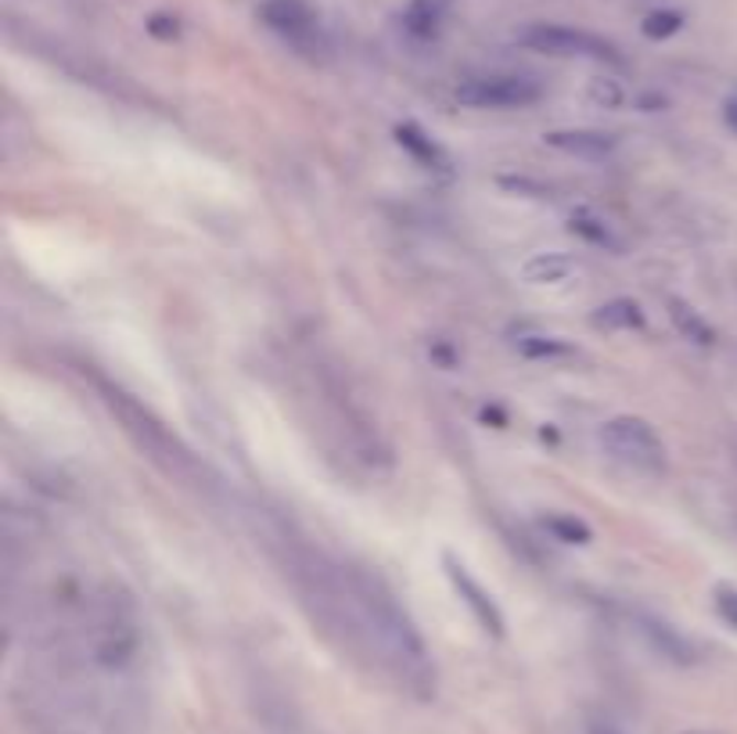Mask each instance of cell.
Returning <instances> with one entry per match:
<instances>
[{"label": "cell", "instance_id": "30bf717a", "mask_svg": "<svg viewBox=\"0 0 737 734\" xmlns=\"http://www.w3.org/2000/svg\"><path fill=\"white\" fill-rule=\"evenodd\" d=\"M259 19H263L274 33L292 36V40H303L313 30V15L306 11V4H299V0H267V4L259 8Z\"/></svg>", "mask_w": 737, "mask_h": 734}, {"label": "cell", "instance_id": "e0dca14e", "mask_svg": "<svg viewBox=\"0 0 737 734\" xmlns=\"http://www.w3.org/2000/svg\"><path fill=\"white\" fill-rule=\"evenodd\" d=\"M680 25H684V15H680V11H651V15L640 22V33L648 40H669Z\"/></svg>", "mask_w": 737, "mask_h": 734}, {"label": "cell", "instance_id": "5b68a950", "mask_svg": "<svg viewBox=\"0 0 737 734\" xmlns=\"http://www.w3.org/2000/svg\"><path fill=\"white\" fill-rule=\"evenodd\" d=\"M543 98V87L529 76H483L457 87L464 108H529Z\"/></svg>", "mask_w": 737, "mask_h": 734}, {"label": "cell", "instance_id": "cb8c5ba5", "mask_svg": "<svg viewBox=\"0 0 737 734\" xmlns=\"http://www.w3.org/2000/svg\"><path fill=\"white\" fill-rule=\"evenodd\" d=\"M483 421H497V429H503V421L508 418H503L500 407H483Z\"/></svg>", "mask_w": 737, "mask_h": 734}, {"label": "cell", "instance_id": "9c48e42d", "mask_svg": "<svg viewBox=\"0 0 737 734\" xmlns=\"http://www.w3.org/2000/svg\"><path fill=\"white\" fill-rule=\"evenodd\" d=\"M392 133H395V144H400L414 162H421L425 170H440V173L449 170V155L443 152V144L435 138H429V133L421 130L418 122H400V127H395Z\"/></svg>", "mask_w": 737, "mask_h": 734}, {"label": "cell", "instance_id": "9a60e30c", "mask_svg": "<svg viewBox=\"0 0 737 734\" xmlns=\"http://www.w3.org/2000/svg\"><path fill=\"white\" fill-rule=\"evenodd\" d=\"M514 349L522 353L525 360H572L576 357V346H568L565 338H557V335H518Z\"/></svg>", "mask_w": 737, "mask_h": 734}, {"label": "cell", "instance_id": "7a4b0ae2", "mask_svg": "<svg viewBox=\"0 0 737 734\" xmlns=\"http://www.w3.org/2000/svg\"><path fill=\"white\" fill-rule=\"evenodd\" d=\"M105 400L119 414L122 429H127V436L138 443L141 451L155 461V465H162L166 472H184V468H191V454L170 436L166 429L159 425L152 414L144 411L141 403H133L127 392H119V389H105Z\"/></svg>", "mask_w": 737, "mask_h": 734}, {"label": "cell", "instance_id": "7c38bea8", "mask_svg": "<svg viewBox=\"0 0 737 734\" xmlns=\"http://www.w3.org/2000/svg\"><path fill=\"white\" fill-rule=\"evenodd\" d=\"M665 306H669V321H673V328L684 338H691L694 346H713L716 343L713 324H708L691 303H684V299H676V295H669Z\"/></svg>", "mask_w": 737, "mask_h": 734}, {"label": "cell", "instance_id": "d6986e66", "mask_svg": "<svg viewBox=\"0 0 737 734\" xmlns=\"http://www.w3.org/2000/svg\"><path fill=\"white\" fill-rule=\"evenodd\" d=\"M590 98L597 105H605V108H619L626 101V94H622V87L616 84V79H594V84H590Z\"/></svg>", "mask_w": 737, "mask_h": 734}, {"label": "cell", "instance_id": "4fadbf2b", "mask_svg": "<svg viewBox=\"0 0 737 734\" xmlns=\"http://www.w3.org/2000/svg\"><path fill=\"white\" fill-rule=\"evenodd\" d=\"M446 15V0H411V8L403 11V30L414 40H432L440 33Z\"/></svg>", "mask_w": 737, "mask_h": 734}, {"label": "cell", "instance_id": "277c9868", "mask_svg": "<svg viewBox=\"0 0 737 734\" xmlns=\"http://www.w3.org/2000/svg\"><path fill=\"white\" fill-rule=\"evenodd\" d=\"M518 44L537 54H551V58H594V62H611V65L622 62V54L611 47L605 36L568 30V25H551V22L525 25V30L518 33Z\"/></svg>", "mask_w": 737, "mask_h": 734}, {"label": "cell", "instance_id": "d4e9b609", "mask_svg": "<svg viewBox=\"0 0 737 734\" xmlns=\"http://www.w3.org/2000/svg\"><path fill=\"white\" fill-rule=\"evenodd\" d=\"M432 357H435V360H443V367H454V353H449L446 346H435V349H432Z\"/></svg>", "mask_w": 737, "mask_h": 734}, {"label": "cell", "instance_id": "5bb4252c", "mask_svg": "<svg viewBox=\"0 0 737 734\" xmlns=\"http://www.w3.org/2000/svg\"><path fill=\"white\" fill-rule=\"evenodd\" d=\"M572 270H576V260H572V256L540 252V256H532V260L522 267V278L529 284H557V281H565Z\"/></svg>", "mask_w": 737, "mask_h": 734}, {"label": "cell", "instance_id": "2e32d148", "mask_svg": "<svg viewBox=\"0 0 737 734\" xmlns=\"http://www.w3.org/2000/svg\"><path fill=\"white\" fill-rule=\"evenodd\" d=\"M543 529H551L554 540L562 543H590V526H586L583 519H572V515H548L543 519Z\"/></svg>", "mask_w": 737, "mask_h": 734}, {"label": "cell", "instance_id": "52a82bcc", "mask_svg": "<svg viewBox=\"0 0 737 734\" xmlns=\"http://www.w3.org/2000/svg\"><path fill=\"white\" fill-rule=\"evenodd\" d=\"M568 230H572V235H576L579 241L594 245V249H605V252H611V256H622V252H626V238L605 220V216L594 213L590 206H576V209L568 213Z\"/></svg>", "mask_w": 737, "mask_h": 734}, {"label": "cell", "instance_id": "ac0fdd59", "mask_svg": "<svg viewBox=\"0 0 737 734\" xmlns=\"http://www.w3.org/2000/svg\"><path fill=\"white\" fill-rule=\"evenodd\" d=\"M644 630H648V634L654 637V645H659V648L665 651V656H676V659H687V656H691V651H687V645L680 641V637H676L673 630H669L665 623H648Z\"/></svg>", "mask_w": 737, "mask_h": 734}, {"label": "cell", "instance_id": "ba28073f", "mask_svg": "<svg viewBox=\"0 0 737 734\" xmlns=\"http://www.w3.org/2000/svg\"><path fill=\"white\" fill-rule=\"evenodd\" d=\"M543 141L557 148V152L583 155V159H608L619 144L605 130H551V133H543Z\"/></svg>", "mask_w": 737, "mask_h": 734}, {"label": "cell", "instance_id": "6da1fadb", "mask_svg": "<svg viewBox=\"0 0 737 734\" xmlns=\"http://www.w3.org/2000/svg\"><path fill=\"white\" fill-rule=\"evenodd\" d=\"M349 594H353V602H357V616L364 623V630L371 634L378 656L386 659L407 684H429L432 670H429L425 641H421L418 627L400 608V602L381 587V580L353 573Z\"/></svg>", "mask_w": 737, "mask_h": 734}, {"label": "cell", "instance_id": "603a6c76", "mask_svg": "<svg viewBox=\"0 0 737 734\" xmlns=\"http://www.w3.org/2000/svg\"><path fill=\"white\" fill-rule=\"evenodd\" d=\"M723 119H727V127L737 133V94H730L727 105H723Z\"/></svg>", "mask_w": 737, "mask_h": 734}, {"label": "cell", "instance_id": "7402d4cb", "mask_svg": "<svg viewBox=\"0 0 737 734\" xmlns=\"http://www.w3.org/2000/svg\"><path fill=\"white\" fill-rule=\"evenodd\" d=\"M500 187H511V192H529L532 198H543L548 195V187L525 181V176H500Z\"/></svg>", "mask_w": 737, "mask_h": 734}, {"label": "cell", "instance_id": "3957f363", "mask_svg": "<svg viewBox=\"0 0 737 734\" xmlns=\"http://www.w3.org/2000/svg\"><path fill=\"white\" fill-rule=\"evenodd\" d=\"M600 443H605V451L611 457L637 472H662L665 468V446L659 440V432L637 414H622V418L605 421Z\"/></svg>", "mask_w": 737, "mask_h": 734}, {"label": "cell", "instance_id": "44dd1931", "mask_svg": "<svg viewBox=\"0 0 737 734\" xmlns=\"http://www.w3.org/2000/svg\"><path fill=\"white\" fill-rule=\"evenodd\" d=\"M716 612L730 623V627H737V591L727 587V583L716 587Z\"/></svg>", "mask_w": 737, "mask_h": 734}, {"label": "cell", "instance_id": "ffe728a7", "mask_svg": "<svg viewBox=\"0 0 737 734\" xmlns=\"http://www.w3.org/2000/svg\"><path fill=\"white\" fill-rule=\"evenodd\" d=\"M148 33H152L155 40H176L181 36V22H176L173 15H166V11H159V15L148 19Z\"/></svg>", "mask_w": 737, "mask_h": 734}, {"label": "cell", "instance_id": "8992f818", "mask_svg": "<svg viewBox=\"0 0 737 734\" xmlns=\"http://www.w3.org/2000/svg\"><path fill=\"white\" fill-rule=\"evenodd\" d=\"M443 569H446V580L454 583V591L460 594V602L472 608V616L479 619V627L489 634V637H503V612L500 605L494 602V594H489L479 580L468 573V565H464L457 554H443Z\"/></svg>", "mask_w": 737, "mask_h": 734}, {"label": "cell", "instance_id": "8fae6325", "mask_svg": "<svg viewBox=\"0 0 737 734\" xmlns=\"http://www.w3.org/2000/svg\"><path fill=\"white\" fill-rule=\"evenodd\" d=\"M590 324L600 332H644L648 321L633 299H608V303H600L590 314Z\"/></svg>", "mask_w": 737, "mask_h": 734}]
</instances>
